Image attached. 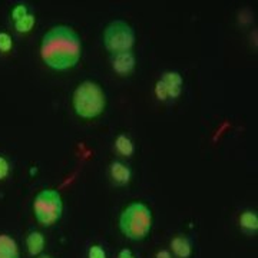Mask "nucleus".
Masks as SVG:
<instances>
[{"label": "nucleus", "instance_id": "obj_1", "mask_svg": "<svg viewBox=\"0 0 258 258\" xmlns=\"http://www.w3.org/2000/svg\"><path fill=\"white\" fill-rule=\"evenodd\" d=\"M82 53L81 37L71 26L57 25L49 29L42 39L40 56L43 62L56 71L74 68Z\"/></svg>", "mask_w": 258, "mask_h": 258}, {"label": "nucleus", "instance_id": "obj_2", "mask_svg": "<svg viewBox=\"0 0 258 258\" xmlns=\"http://www.w3.org/2000/svg\"><path fill=\"white\" fill-rule=\"evenodd\" d=\"M119 228L131 240H144L152 228V212L145 204H129L120 214Z\"/></svg>", "mask_w": 258, "mask_h": 258}, {"label": "nucleus", "instance_id": "obj_3", "mask_svg": "<svg viewBox=\"0 0 258 258\" xmlns=\"http://www.w3.org/2000/svg\"><path fill=\"white\" fill-rule=\"evenodd\" d=\"M105 106L106 98L98 83L85 81L75 89L74 108L81 118H96L103 112Z\"/></svg>", "mask_w": 258, "mask_h": 258}, {"label": "nucleus", "instance_id": "obj_4", "mask_svg": "<svg viewBox=\"0 0 258 258\" xmlns=\"http://www.w3.org/2000/svg\"><path fill=\"white\" fill-rule=\"evenodd\" d=\"M63 203L60 194L55 189H43L33 201V214L42 227H52L62 218Z\"/></svg>", "mask_w": 258, "mask_h": 258}, {"label": "nucleus", "instance_id": "obj_5", "mask_svg": "<svg viewBox=\"0 0 258 258\" xmlns=\"http://www.w3.org/2000/svg\"><path fill=\"white\" fill-rule=\"evenodd\" d=\"M103 43H105L106 49L113 55L119 53V52H126L135 43L134 29L123 20H115L105 29Z\"/></svg>", "mask_w": 258, "mask_h": 258}, {"label": "nucleus", "instance_id": "obj_6", "mask_svg": "<svg viewBox=\"0 0 258 258\" xmlns=\"http://www.w3.org/2000/svg\"><path fill=\"white\" fill-rule=\"evenodd\" d=\"M182 92V76L178 72H165L157 82L155 93L158 99H175Z\"/></svg>", "mask_w": 258, "mask_h": 258}, {"label": "nucleus", "instance_id": "obj_7", "mask_svg": "<svg viewBox=\"0 0 258 258\" xmlns=\"http://www.w3.org/2000/svg\"><path fill=\"white\" fill-rule=\"evenodd\" d=\"M134 66H135V56L129 50L115 53L112 57V68L116 74L128 75L129 72H132Z\"/></svg>", "mask_w": 258, "mask_h": 258}, {"label": "nucleus", "instance_id": "obj_8", "mask_svg": "<svg viewBox=\"0 0 258 258\" xmlns=\"http://www.w3.org/2000/svg\"><path fill=\"white\" fill-rule=\"evenodd\" d=\"M171 248L172 252L175 254L178 258H189L191 252H192V245L191 241L188 240L184 235H176L171 241Z\"/></svg>", "mask_w": 258, "mask_h": 258}, {"label": "nucleus", "instance_id": "obj_9", "mask_svg": "<svg viewBox=\"0 0 258 258\" xmlns=\"http://www.w3.org/2000/svg\"><path fill=\"white\" fill-rule=\"evenodd\" d=\"M19 247L16 241L8 234H0V258H19Z\"/></svg>", "mask_w": 258, "mask_h": 258}, {"label": "nucleus", "instance_id": "obj_10", "mask_svg": "<svg viewBox=\"0 0 258 258\" xmlns=\"http://www.w3.org/2000/svg\"><path fill=\"white\" fill-rule=\"evenodd\" d=\"M26 248H28L29 254L32 257L39 255L43 248H45V237L42 232L39 231H32L29 232V235L26 237Z\"/></svg>", "mask_w": 258, "mask_h": 258}, {"label": "nucleus", "instance_id": "obj_11", "mask_svg": "<svg viewBox=\"0 0 258 258\" xmlns=\"http://www.w3.org/2000/svg\"><path fill=\"white\" fill-rule=\"evenodd\" d=\"M111 176L116 185L128 184L131 179V169L122 162H113L111 165Z\"/></svg>", "mask_w": 258, "mask_h": 258}, {"label": "nucleus", "instance_id": "obj_12", "mask_svg": "<svg viewBox=\"0 0 258 258\" xmlns=\"http://www.w3.org/2000/svg\"><path fill=\"white\" fill-rule=\"evenodd\" d=\"M240 225L248 234H254L258 230V215L255 211H244L240 215Z\"/></svg>", "mask_w": 258, "mask_h": 258}, {"label": "nucleus", "instance_id": "obj_13", "mask_svg": "<svg viewBox=\"0 0 258 258\" xmlns=\"http://www.w3.org/2000/svg\"><path fill=\"white\" fill-rule=\"evenodd\" d=\"M115 147H116V151L123 157H129L134 152V144L126 135H119L115 141Z\"/></svg>", "mask_w": 258, "mask_h": 258}, {"label": "nucleus", "instance_id": "obj_14", "mask_svg": "<svg viewBox=\"0 0 258 258\" xmlns=\"http://www.w3.org/2000/svg\"><path fill=\"white\" fill-rule=\"evenodd\" d=\"M35 16L33 15H26L25 18L19 19V20H16L15 22V28H16V30L18 32H20V33H28L30 29L33 28V25H35Z\"/></svg>", "mask_w": 258, "mask_h": 258}, {"label": "nucleus", "instance_id": "obj_15", "mask_svg": "<svg viewBox=\"0 0 258 258\" xmlns=\"http://www.w3.org/2000/svg\"><path fill=\"white\" fill-rule=\"evenodd\" d=\"M12 46H13L12 37H10L8 33L2 32V33H0V50H2V52H9L10 49H12Z\"/></svg>", "mask_w": 258, "mask_h": 258}, {"label": "nucleus", "instance_id": "obj_16", "mask_svg": "<svg viewBox=\"0 0 258 258\" xmlns=\"http://www.w3.org/2000/svg\"><path fill=\"white\" fill-rule=\"evenodd\" d=\"M26 15H29L26 5H18V6H15L13 10H12V19H13L15 22L19 20V19L25 18Z\"/></svg>", "mask_w": 258, "mask_h": 258}, {"label": "nucleus", "instance_id": "obj_17", "mask_svg": "<svg viewBox=\"0 0 258 258\" xmlns=\"http://www.w3.org/2000/svg\"><path fill=\"white\" fill-rule=\"evenodd\" d=\"M88 258H106V252L101 245H92L88 252Z\"/></svg>", "mask_w": 258, "mask_h": 258}, {"label": "nucleus", "instance_id": "obj_18", "mask_svg": "<svg viewBox=\"0 0 258 258\" xmlns=\"http://www.w3.org/2000/svg\"><path fill=\"white\" fill-rule=\"evenodd\" d=\"M9 174V162L5 157H0V179H5Z\"/></svg>", "mask_w": 258, "mask_h": 258}, {"label": "nucleus", "instance_id": "obj_19", "mask_svg": "<svg viewBox=\"0 0 258 258\" xmlns=\"http://www.w3.org/2000/svg\"><path fill=\"white\" fill-rule=\"evenodd\" d=\"M118 258H135L134 257V254H132V251L131 249H122L119 252V257Z\"/></svg>", "mask_w": 258, "mask_h": 258}, {"label": "nucleus", "instance_id": "obj_20", "mask_svg": "<svg viewBox=\"0 0 258 258\" xmlns=\"http://www.w3.org/2000/svg\"><path fill=\"white\" fill-rule=\"evenodd\" d=\"M155 258H172V255H171V252H169V251L162 249V251H158Z\"/></svg>", "mask_w": 258, "mask_h": 258}, {"label": "nucleus", "instance_id": "obj_21", "mask_svg": "<svg viewBox=\"0 0 258 258\" xmlns=\"http://www.w3.org/2000/svg\"><path fill=\"white\" fill-rule=\"evenodd\" d=\"M39 258H52V257H49V255H42V257H39Z\"/></svg>", "mask_w": 258, "mask_h": 258}]
</instances>
